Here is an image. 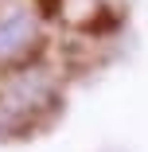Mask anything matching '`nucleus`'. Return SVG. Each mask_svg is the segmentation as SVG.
Returning <instances> with one entry per match:
<instances>
[{"instance_id": "obj_1", "label": "nucleus", "mask_w": 148, "mask_h": 152, "mask_svg": "<svg viewBox=\"0 0 148 152\" xmlns=\"http://www.w3.org/2000/svg\"><path fill=\"white\" fill-rule=\"evenodd\" d=\"M39 43V27L35 16L23 8H8L0 12V63H16Z\"/></svg>"}]
</instances>
